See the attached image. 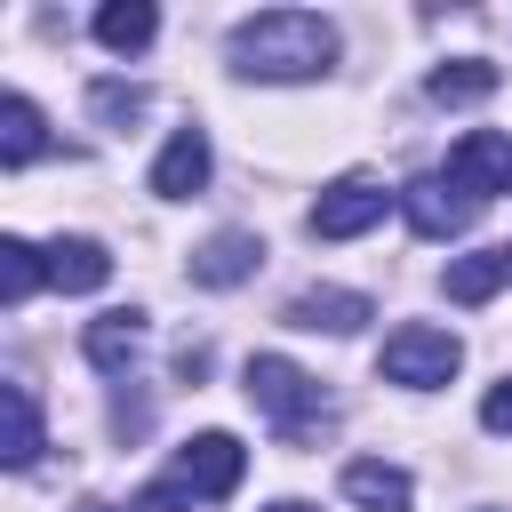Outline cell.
<instances>
[{"label":"cell","instance_id":"2","mask_svg":"<svg viewBox=\"0 0 512 512\" xmlns=\"http://www.w3.org/2000/svg\"><path fill=\"white\" fill-rule=\"evenodd\" d=\"M248 400L288 432V440H304L312 424H328V400H320V384L296 368V360H280V352H256L248 360Z\"/></svg>","mask_w":512,"mask_h":512},{"label":"cell","instance_id":"3","mask_svg":"<svg viewBox=\"0 0 512 512\" xmlns=\"http://www.w3.org/2000/svg\"><path fill=\"white\" fill-rule=\"evenodd\" d=\"M392 384H408V392H432V384H448L456 368H464V344L448 336V328H432V320H408V328H392L384 336V360H376Z\"/></svg>","mask_w":512,"mask_h":512},{"label":"cell","instance_id":"20","mask_svg":"<svg viewBox=\"0 0 512 512\" xmlns=\"http://www.w3.org/2000/svg\"><path fill=\"white\" fill-rule=\"evenodd\" d=\"M88 104H96V120L128 128V120L144 112V88H128V80H96V88H88Z\"/></svg>","mask_w":512,"mask_h":512},{"label":"cell","instance_id":"16","mask_svg":"<svg viewBox=\"0 0 512 512\" xmlns=\"http://www.w3.org/2000/svg\"><path fill=\"white\" fill-rule=\"evenodd\" d=\"M152 32H160V16H152L144 0H104V8H96V40H104L112 56H136V48H152Z\"/></svg>","mask_w":512,"mask_h":512},{"label":"cell","instance_id":"12","mask_svg":"<svg viewBox=\"0 0 512 512\" xmlns=\"http://www.w3.org/2000/svg\"><path fill=\"white\" fill-rule=\"evenodd\" d=\"M344 496L360 504V512H408V472L400 464H376V456H360V464H344Z\"/></svg>","mask_w":512,"mask_h":512},{"label":"cell","instance_id":"25","mask_svg":"<svg viewBox=\"0 0 512 512\" xmlns=\"http://www.w3.org/2000/svg\"><path fill=\"white\" fill-rule=\"evenodd\" d=\"M504 256H512V248H504Z\"/></svg>","mask_w":512,"mask_h":512},{"label":"cell","instance_id":"1","mask_svg":"<svg viewBox=\"0 0 512 512\" xmlns=\"http://www.w3.org/2000/svg\"><path fill=\"white\" fill-rule=\"evenodd\" d=\"M336 64V24L312 8H264L232 24V72L248 80H320Z\"/></svg>","mask_w":512,"mask_h":512},{"label":"cell","instance_id":"23","mask_svg":"<svg viewBox=\"0 0 512 512\" xmlns=\"http://www.w3.org/2000/svg\"><path fill=\"white\" fill-rule=\"evenodd\" d=\"M264 512H312V504H264Z\"/></svg>","mask_w":512,"mask_h":512},{"label":"cell","instance_id":"8","mask_svg":"<svg viewBox=\"0 0 512 512\" xmlns=\"http://www.w3.org/2000/svg\"><path fill=\"white\" fill-rule=\"evenodd\" d=\"M288 328H328V336H352V328H368L376 320V304L360 296V288H304V296H288V312H280Z\"/></svg>","mask_w":512,"mask_h":512},{"label":"cell","instance_id":"4","mask_svg":"<svg viewBox=\"0 0 512 512\" xmlns=\"http://www.w3.org/2000/svg\"><path fill=\"white\" fill-rule=\"evenodd\" d=\"M400 216H408L424 240H456V232L480 216V200H472L456 176H416V184H400Z\"/></svg>","mask_w":512,"mask_h":512},{"label":"cell","instance_id":"10","mask_svg":"<svg viewBox=\"0 0 512 512\" xmlns=\"http://www.w3.org/2000/svg\"><path fill=\"white\" fill-rule=\"evenodd\" d=\"M200 184H208V136L200 128H176L160 144V160H152V192L160 200H192Z\"/></svg>","mask_w":512,"mask_h":512},{"label":"cell","instance_id":"21","mask_svg":"<svg viewBox=\"0 0 512 512\" xmlns=\"http://www.w3.org/2000/svg\"><path fill=\"white\" fill-rule=\"evenodd\" d=\"M128 512H192V488L184 480H152V488H136Z\"/></svg>","mask_w":512,"mask_h":512},{"label":"cell","instance_id":"5","mask_svg":"<svg viewBox=\"0 0 512 512\" xmlns=\"http://www.w3.org/2000/svg\"><path fill=\"white\" fill-rule=\"evenodd\" d=\"M384 200H400V192H384V184H368V176L328 184V192L312 200V240H360L368 224H384Z\"/></svg>","mask_w":512,"mask_h":512},{"label":"cell","instance_id":"18","mask_svg":"<svg viewBox=\"0 0 512 512\" xmlns=\"http://www.w3.org/2000/svg\"><path fill=\"white\" fill-rule=\"evenodd\" d=\"M0 408H8V440H0V464H8V472H24V464L40 456V400H32V384H8V392H0Z\"/></svg>","mask_w":512,"mask_h":512},{"label":"cell","instance_id":"6","mask_svg":"<svg viewBox=\"0 0 512 512\" xmlns=\"http://www.w3.org/2000/svg\"><path fill=\"white\" fill-rule=\"evenodd\" d=\"M240 472H248V448H240L232 432H192V440L176 448V480H184L192 496H232Z\"/></svg>","mask_w":512,"mask_h":512},{"label":"cell","instance_id":"7","mask_svg":"<svg viewBox=\"0 0 512 512\" xmlns=\"http://www.w3.org/2000/svg\"><path fill=\"white\" fill-rule=\"evenodd\" d=\"M440 176H456L472 200H496V192H512V136H496V128H472V136H456Z\"/></svg>","mask_w":512,"mask_h":512},{"label":"cell","instance_id":"17","mask_svg":"<svg viewBox=\"0 0 512 512\" xmlns=\"http://www.w3.org/2000/svg\"><path fill=\"white\" fill-rule=\"evenodd\" d=\"M424 96H432V104H480V96H496V64H488V56H456V64H432Z\"/></svg>","mask_w":512,"mask_h":512},{"label":"cell","instance_id":"15","mask_svg":"<svg viewBox=\"0 0 512 512\" xmlns=\"http://www.w3.org/2000/svg\"><path fill=\"white\" fill-rule=\"evenodd\" d=\"M504 280H512V256H504V248H480V256H456V264L440 272V288H448L456 304H488V296H496Z\"/></svg>","mask_w":512,"mask_h":512},{"label":"cell","instance_id":"24","mask_svg":"<svg viewBox=\"0 0 512 512\" xmlns=\"http://www.w3.org/2000/svg\"><path fill=\"white\" fill-rule=\"evenodd\" d=\"M80 512H104V504H80Z\"/></svg>","mask_w":512,"mask_h":512},{"label":"cell","instance_id":"9","mask_svg":"<svg viewBox=\"0 0 512 512\" xmlns=\"http://www.w3.org/2000/svg\"><path fill=\"white\" fill-rule=\"evenodd\" d=\"M40 264H48V288H64V296H96L104 280H112V256H104V240H48L40 248Z\"/></svg>","mask_w":512,"mask_h":512},{"label":"cell","instance_id":"22","mask_svg":"<svg viewBox=\"0 0 512 512\" xmlns=\"http://www.w3.org/2000/svg\"><path fill=\"white\" fill-rule=\"evenodd\" d=\"M480 424H488V432H512V376H504V384H488V400H480Z\"/></svg>","mask_w":512,"mask_h":512},{"label":"cell","instance_id":"11","mask_svg":"<svg viewBox=\"0 0 512 512\" xmlns=\"http://www.w3.org/2000/svg\"><path fill=\"white\" fill-rule=\"evenodd\" d=\"M256 264H264V240L256 232H216V240L192 248V280L200 288H240Z\"/></svg>","mask_w":512,"mask_h":512},{"label":"cell","instance_id":"19","mask_svg":"<svg viewBox=\"0 0 512 512\" xmlns=\"http://www.w3.org/2000/svg\"><path fill=\"white\" fill-rule=\"evenodd\" d=\"M40 280H48L40 248H32V240H0V304H24Z\"/></svg>","mask_w":512,"mask_h":512},{"label":"cell","instance_id":"13","mask_svg":"<svg viewBox=\"0 0 512 512\" xmlns=\"http://www.w3.org/2000/svg\"><path fill=\"white\" fill-rule=\"evenodd\" d=\"M136 344H144V312H104V320H88V336H80V352H88L104 376H120V368L136 360Z\"/></svg>","mask_w":512,"mask_h":512},{"label":"cell","instance_id":"14","mask_svg":"<svg viewBox=\"0 0 512 512\" xmlns=\"http://www.w3.org/2000/svg\"><path fill=\"white\" fill-rule=\"evenodd\" d=\"M40 152H48L40 104H32V96H0V160H8V168H32Z\"/></svg>","mask_w":512,"mask_h":512}]
</instances>
